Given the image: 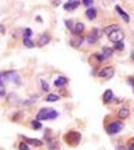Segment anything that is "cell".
<instances>
[{
  "label": "cell",
  "mask_w": 134,
  "mask_h": 150,
  "mask_svg": "<svg viewBox=\"0 0 134 150\" xmlns=\"http://www.w3.org/2000/svg\"><path fill=\"white\" fill-rule=\"evenodd\" d=\"M58 116V112L52 108H42L37 113V120H50L55 119Z\"/></svg>",
  "instance_id": "obj_1"
},
{
  "label": "cell",
  "mask_w": 134,
  "mask_h": 150,
  "mask_svg": "<svg viewBox=\"0 0 134 150\" xmlns=\"http://www.w3.org/2000/svg\"><path fill=\"white\" fill-rule=\"evenodd\" d=\"M64 140L70 146H77L81 140V134L77 131H69L64 135Z\"/></svg>",
  "instance_id": "obj_2"
},
{
  "label": "cell",
  "mask_w": 134,
  "mask_h": 150,
  "mask_svg": "<svg viewBox=\"0 0 134 150\" xmlns=\"http://www.w3.org/2000/svg\"><path fill=\"white\" fill-rule=\"evenodd\" d=\"M108 38L109 40L111 41V42L113 43H118V42H121L122 39L124 38V34L123 32L120 30V29H117V30L113 31V32H111L110 34L108 35Z\"/></svg>",
  "instance_id": "obj_3"
},
{
  "label": "cell",
  "mask_w": 134,
  "mask_h": 150,
  "mask_svg": "<svg viewBox=\"0 0 134 150\" xmlns=\"http://www.w3.org/2000/svg\"><path fill=\"white\" fill-rule=\"evenodd\" d=\"M122 128H123V124L120 121H114L111 122L109 124V126L107 127V132L109 134H116V133L120 132Z\"/></svg>",
  "instance_id": "obj_4"
},
{
  "label": "cell",
  "mask_w": 134,
  "mask_h": 150,
  "mask_svg": "<svg viewBox=\"0 0 134 150\" xmlns=\"http://www.w3.org/2000/svg\"><path fill=\"white\" fill-rule=\"evenodd\" d=\"M114 74V69L112 66H107L102 68L100 71L98 72L99 77H103V78H110Z\"/></svg>",
  "instance_id": "obj_5"
},
{
  "label": "cell",
  "mask_w": 134,
  "mask_h": 150,
  "mask_svg": "<svg viewBox=\"0 0 134 150\" xmlns=\"http://www.w3.org/2000/svg\"><path fill=\"white\" fill-rule=\"evenodd\" d=\"M99 37H100V32H99V30L97 28H94L93 30L89 33V35L87 36V42H88L89 44H93V43H95L99 39Z\"/></svg>",
  "instance_id": "obj_6"
},
{
  "label": "cell",
  "mask_w": 134,
  "mask_h": 150,
  "mask_svg": "<svg viewBox=\"0 0 134 150\" xmlns=\"http://www.w3.org/2000/svg\"><path fill=\"white\" fill-rule=\"evenodd\" d=\"M79 1H75V0H71V1H68L66 3L64 4V9L67 11H72L74 10L75 8H77V7L79 6Z\"/></svg>",
  "instance_id": "obj_7"
},
{
  "label": "cell",
  "mask_w": 134,
  "mask_h": 150,
  "mask_svg": "<svg viewBox=\"0 0 134 150\" xmlns=\"http://www.w3.org/2000/svg\"><path fill=\"white\" fill-rule=\"evenodd\" d=\"M115 10H116V12H117V13L119 14V15L121 16V18L123 19L124 21H125V22H129V15L127 13H126L125 11L123 10L122 8H121L120 6H118V5H116L115 6Z\"/></svg>",
  "instance_id": "obj_8"
},
{
  "label": "cell",
  "mask_w": 134,
  "mask_h": 150,
  "mask_svg": "<svg viewBox=\"0 0 134 150\" xmlns=\"http://www.w3.org/2000/svg\"><path fill=\"white\" fill-rule=\"evenodd\" d=\"M50 41V36L47 33H44L40 36L39 40H38V45L39 46H44V45L48 44V42Z\"/></svg>",
  "instance_id": "obj_9"
},
{
  "label": "cell",
  "mask_w": 134,
  "mask_h": 150,
  "mask_svg": "<svg viewBox=\"0 0 134 150\" xmlns=\"http://www.w3.org/2000/svg\"><path fill=\"white\" fill-rule=\"evenodd\" d=\"M24 140H25L27 143L33 145V146H41L42 145V141L39 139H36V138H28V137H23Z\"/></svg>",
  "instance_id": "obj_10"
},
{
  "label": "cell",
  "mask_w": 134,
  "mask_h": 150,
  "mask_svg": "<svg viewBox=\"0 0 134 150\" xmlns=\"http://www.w3.org/2000/svg\"><path fill=\"white\" fill-rule=\"evenodd\" d=\"M103 99H104V102L106 103H110L113 100V92H112L111 89H108V90L105 91V93L103 95Z\"/></svg>",
  "instance_id": "obj_11"
},
{
  "label": "cell",
  "mask_w": 134,
  "mask_h": 150,
  "mask_svg": "<svg viewBox=\"0 0 134 150\" xmlns=\"http://www.w3.org/2000/svg\"><path fill=\"white\" fill-rule=\"evenodd\" d=\"M68 82L67 78H65L64 76H59L57 79L54 81V85L56 87H61V86H64Z\"/></svg>",
  "instance_id": "obj_12"
},
{
  "label": "cell",
  "mask_w": 134,
  "mask_h": 150,
  "mask_svg": "<svg viewBox=\"0 0 134 150\" xmlns=\"http://www.w3.org/2000/svg\"><path fill=\"white\" fill-rule=\"evenodd\" d=\"M117 29H120L119 25H117V24H112V25H109V26H107V27L104 28V33H106L107 35H109L111 32L117 30Z\"/></svg>",
  "instance_id": "obj_13"
},
{
  "label": "cell",
  "mask_w": 134,
  "mask_h": 150,
  "mask_svg": "<svg viewBox=\"0 0 134 150\" xmlns=\"http://www.w3.org/2000/svg\"><path fill=\"white\" fill-rule=\"evenodd\" d=\"M112 53H113V51H112L111 48L109 47H104L103 48V52H102V54L100 55L102 60L103 59H106V58H109L112 55Z\"/></svg>",
  "instance_id": "obj_14"
},
{
  "label": "cell",
  "mask_w": 134,
  "mask_h": 150,
  "mask_svg": "<svg viewBox=\"0 0 134 150\" xmlns=\"http://www.w3.org/2000/svg\"><path fill=\"white\" fill-rule=\"evenodd\" d=\"M129 113H130V111H129L127 108H121V109L118 111V117L121 118V119H124V118L129 116Z\"/></svg>",
  "instance_id": "obj_15"
},
{
  "label": "cell",
  "mask_w": 134,
  "mask_h": 150,
  "mask_svg": "<svg viewBox=\"0 0 134 150\" xmlns=\"http://www.w3.org/2000/svg\"><path fill=\"white\" fill-rule=\"evenodd\" d=\"M86 16H87V18L90 19V20H93V19H95V17H96V10H95L94 8L87 9Z\"/></svg>",
  "instance_id": "obj_16"
},
{
  "label": "cell",
  "mask_w": 134,
  "mask_h": 150,
  "mask_svg": "<svg viewBox=\"0 0 134 150\" xmlns=\"http://www.w3.org/2000/svg\"><path fill=\"white\" fill-rule=\"evenodd\" d=\"M83 30H84L83 23H81V22L76 23V25H75V27H74V33H75V34H80L81 32H83Z\"/></svg>",
  "instance_id": "obj_17"
},
{
  "label": "cell",
  "mask_w": 134,
  "mask_h": 150,
  "mask_svg": "<svg viewBox=\"0 0 134 150\" xmlns=\"http://www.w3.org/2000/svg\"><path fill=\"white\" fill-rule=\"evenodd\" d=\"M57 100H59V96L53 93L48 94L47 97H46V101H48V102H55V101H57Z\"/></svg>",
  "instance_id": "obj_18"
},
{
  "label": "cell",
  "mask_w": 134,
  "mask_h": 150,
  "mask_svg": "<svg viewBox=\"0 0 134 150\" xmlns=\"http://www.w3.org/2000/svg\"><path fill=\"white\" fill-rule=\"evenodd\" d=\"M23 43H24V45L28 48H31L34 46L33 42L30 40V38H27V37H25V36H24V38H23Z\"/></svg>",
  "instance_id": "obj_19"
},
{
  "label": "cell",
  "mask_w": 134,
  "mask_h": 150,
  "mask_svg": "<svg viewBox=\"0 0 134 150\" xmlns=\"http://www.w3.org/2000/svg\"><path fill=\"white\" fill-rule=\"evenodd\" d=\"M31 126H32L33 129H40L41 127H42V125H41V123L39 121H37V120H33L32 122H31Z\"/></svg>",
  "instance_id": "obj_20"
},
{
  "label": "cell",
  "mask_w": 134,
  "mask_h": 150,
  "mask_svg": "<svg viewBox=\"0 0 134 150\" xmlns=\"http://www.w3.org/2000/svg\"><path fill=\"white\" fill-rule=\"evenodd\" d=\"M19 150H30L28 147V145L25 143V142H21L19 144Z\"/></svg>",
  "instance_id": "obj_21"
},
{
  "label": "cell",
  "mask_w": 134,
  "mask_h": 150,
  "mask_svg": "<svg viewBox=\"0 0 134 150\" xmlns=\"http://www.w3.org/2000/svg\"><path fill=\"white\" fill-rule=\"evenodd\" d=\"M41 85H42V88L44 91H48L49 90V85L47 84V82L44 80H41Z\"/></svg>",
  "instance_id": "obj_22"
},
{
  "label": "cell",
  "mask_w": 134,
  "mask_h": 150,
  "mask_svg": "<svg viewBox=\"0 0 134 150\" xmlns=\"http://www.w3.org/2000/svg\"><path fill=\"white\" fill-rule=\"evenodd\" d=\"M31 35H32V31H31V29L30 28H26L25 32H24V36H25V37H27V38H30Z\"/></svg>",
  "instance_id": "obj_23"
},
{
  "label": "cell",
  "mask_w": 134,
  "mask_h": 150,
  "mask_svg": "<svg viewBox=\"0 0 134 150\" xmlns=\"http://www.w3.org/2000/svg\"><path fill=\"white\" fill-rule=\"evenodd\" d=\"M92 3H93V1H92V0H83V4L85 6H87V7L91 6Z\"/></svg>",
  "instance_id": "obj_24"
},
{
  "label": "cell",
  "mask_w": 134,
  "mask_h": 150,
  "mask_svg": "<svg viewBox=\"0 0 134 150\" xmlns=\"http://www.w3.org/2000/svg\"><path fill=\"white\" fill-rule=\"evenodd\" d=\"M115 48H116V49H123V48H124V44H123L122 42L116 43V44H115Z\"/></svg>",
  "instance_id": "obj_25"
},
{
  "label": "cell",
  "mask_w": 134,
  "mask_h": 150,
  "mask_svg": "<svg viewBox=\"0 0 134 150\" xmlns=\"http://www.w3.org/2000/svg\"><path fill=\"white\" fill-rule=\"evenodd\" d=\"M127 150H134V142H131V143L128 145Z\"/></svg>",
  "instance_id": "obj_26"
},
{
  "label": "cell",
  "mask_w": 134,
  "mask_h": 150,
  "mask_svg": "<svg viewBox=\"0 0 134 150\" xmlns=\"http://www.w3.org/2000/svg\"><path fill=\"white\" fill-rule=\"evenodd\" d=\"M116 150H127V149H126L124 146H118V147H117V149H116Z\"/></svg>",
  "instance_id": "obj_27"
},
{
  "label": "cell",
  "mask_w": 134,
  "mask_h": 150,
  "mask_svg": "<svg viewBox=\"0 0 134 150\" xmlns=\"http://www.w3.org/2000/svg\"><path fill=\"white\" fill-rule=\"evenodd\" d=\"M132 59H133V60H134V52H133V53H132Z\"/></svg>",
  "instance_id": "obj_28"
},
{
  "label": "cell",
  "mask_w": 134,
  "mask_h": 150,
  "mask_svg": "<svg viewBox=\"0 0 134 150\" xmlns=\"http://www.w3.org/2000/svg\"><path fill=\"white\" fill-rule=\"evenodd\" d=\"M1 77L2 76H1V74H0V83H1Z\"/></svg>",
  "instance_id": "obj_29"
}]
</instances>
